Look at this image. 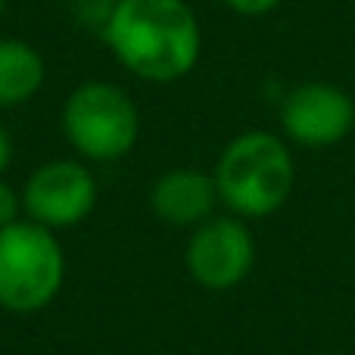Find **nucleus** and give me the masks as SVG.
<instances>
[{"label":"nucleus","mask_w":355,"mask_h":355,"mask_svg":"<svg viewBox=\"0 0 355 355\" xmlns=\"http://www.w3.org/2000/svg\"><path fill=\"white\" fill-rule=\"evenodd\" d=\"M100 35L131 75L153 85L190 75L202 50L200 19L187 0H112Z\"/></svg>","instance_id":"1"},{"label":"nucleus","mask_w":355,"mask_h":355,"mask_svg":"<svg viewBox=\"0 0 355 355\" xmlns=\"http://www.w3.org/2000/svg\"><path fill=\"white\" fill-rule=\"evenodd\" d=\"M218 200L237 218H268L287 206L296 184V166L287 141L271 131L237 135L215 162Z\"/></svg>","instance_id":"2"},{"label":"nucleus","mask_w":355,"mask_h":355,"mask_svg":"<svg viewBox=\"0 0 355 355\" xmlns=\"http://www.w3.org/2000/svg\"><path fill=\"white\" fill-rule=\"evenodd\" d=\"M66 277V256L50 227L31 218L0 231V309L31 315L56 300Z\"/></svg>","instance_id":"3"},{"label":"nucleus","mask_w":355,"mask_h":355,"mask_svg":"<svg viewBox=\"0 0 355 355\" xmlns=\"http://www.w3.org/2000/svg\"><path fill=\"white\" fill-rule=\"evenodd\" d=\"M62 135L91 162H116L141 137V112L125 87L85 81L62 103Z\"/></svg>","instance_id":"4"},{"label":"nucleus","mask_w":355,"mask_h":355,"mask_svg":"<svg viewBox=\"0 0 355 355\" xmlns=\"http://www.w3.org/2000/svg\"><path fill=\"white\" fill-rule=\"evenodd\" d=\"M187 275L206 290H234L256 265V240L237 215H212L193 227L184 252Z\"/></svg>","instance_id":"5"},{"label":"nucleus","mask_w":355,"mask_h":355,"mask_svg":"<svg viewBox=\"0 0 355 355\" xmlns=\"http://www.w3.org/2000/svg\"><path fill=\"white\" fill-rule=\"evenodd\" d=\"M284 137L309 150L346 141L355 128V100L331 81H302L281 100Z\"/></svg>","instance_id":"6"},{"label":"nucleus","mask_w":355,"mask_h":355,"mask_svg":"<svg viewBox=\"0 0 355 355\" xmlns=\"http://www.w3.org/2000/svg\"><path fill=\"white\" fill-rule=\"evenodd\" d=\"M97 206V178L75 159H53L28 175L22 190V209L31 221L60 231L75 227Z\"/></svg>","instance_id":"7"},{"label":"nucleus","mask_w":355,"mask_h":355,"mask_svg":"<svg viewBox=\"0 0 355 355\" xmlns=\"http://www.w3.org/2000/svg\"><path fill=\"white\" fill-rule=\"evenodd\" d=\"M218 187L215 178L202 168L178 166L156 178L150 187V209L159 221L172 227H196L212 218L218 206Z\"/></svg>","instance_id":"8"},{"label":"nucleus","mask_w":355,"mask_h":355,"mask_svg":"<svg viewBox=\"0 0 355 355\" xmlns=\"http://www.w3.org/2000/svg\"><path fill=\"white\" fill-rule=\"evenodd\" d=\"M44 56L19 37H0V110L28 103L44 87Z\"/></svg>","instance_id":"9"},{"label":"nucleus","mask_w":355,"mask_h":355,"mask_svg":"<svg viewBox=\"0 0 355 355\" xmlns=\"http://www.w3.org/2000/svg\"><path fill=\"white\" fill-rule=\"evenodd\" d=\"M22 218V196L10 187L6 181H0V231Z\"/></svg>","instance_id":"10"},{"label":"nucleus","mask_w":355,"mask_h":355,"mask_svg":"<svg viewBox=\"0 0 355 355\" xmlns=\"http://www.w3.org/2000/svg\"><path fill=\"white\" fill-rule=\"evenodd\" d=\"M221 3H225L227 10L240 12V16H268L284 0H221Z\"/></svg>","instance_id":"11"},{"label":"nucleus","mask_w":355,"mask_h":355,"mask_svg":"<svg viewBox=\"0 0 355 355\" xmlns=\"http://www.w3.org/2000/svg\"><path fill=\"white\" fill-rule=\"evenodd\" d=\"M10 159H12V141H10V135H6V128L0 125V175L10 168Z\"/></svg>","instance_id":"12"},{"label":"nucleus","mask_w":355,"mask_h":355,"mask_svg":"<svg viewBox=\"0 0 355 355\" xmlns=\"http://www.w3.org/2000/svg\"><path fill=\"white\" fill-rule=\"evenodd\" d=\"M3 6H6V0H0V16H3Z\"/></svg>","instance_id":"13"}]
</instances>
